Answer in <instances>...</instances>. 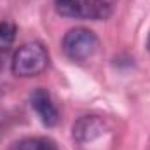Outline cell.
Segmentation results:
<instances>
[{
  "instance_id": "cell-8",
  "label": "cell",
  "mask_w": 150,
  "mask_h": 150,
  "mask_svg": "<svg viewBox=\"0 0 150 150\" xmlns=\"http://www.w3.org/2000/svg\"><path fill=\"white\" fill-rule=\"evenodd\" d=\"M147 49H149V52H150V33H149V38H147Z\"/></svg>"
},
{
  "instance_id": "cell-5",
  "label": "cell",
  "mask_w": 150,
  "mask_h": 150,
  "mask_svg": "<svg viewBox=\"0 0 150 150\" xmlns=\"http://www.w3.org/2000/svg\"><path fill=\"white\" fill-rule=\"evenodd\" d=\"M103 122L96 117H82L74 126V138L79 143H87L103 134Z\"/></svg>"
},
{
  "instance_id": "cell-4",
  "label": "cell",
  "mask_w": 150,
  "mask_h": 150,
  "mask_svg": "<svg viewBox=\"0 0 150 150\" xmlns=\"http://www.w3.org/2000/svg\"><path fill=\"white\" fill-rule=\"evenodd\" d=\"M30 103H32V108L35 110V113L38 115V119L42 120L44 126L52 127L59 122V112H58L51 94L45 89H42V87L35 89L30 94Z\"/></svg>"
},
{
  "instance_id": "cell-3",
  "label": "cell",
  "mask_w": 150,
  "mask_h": 150,
  "mask_svg": "<svg viewBox=\"0 0 150 150\" xmlns=\"http://www.w3.org/2000/svg\"><path fill=\"white\" fill-rule=\"evenodd\" d=\"M61 47L68 59H72L75 63H84V61H89L98 52L100 40L96 37V33L91 32L89 28L79 26L65 33Z\"/></svg>"
},
{
  "instance_id": "cell-7",
  "label": "cell",
  "mask_w": 150,
  "mask_h": 150,
  "mask_svg": "<svg viewBox=\"0 0 150 150\" xmlns=\"http://www.w3.org/2000/svg\"><path fill=\"white\" fill-rule=\"evenodd\" d=\"M16 38V25L12 21H0V44L9 45Z\"/></svg>"
},
{
  "instance_id": "cell-1",
  "label": "cell",
  "mask_w": 150,
  "mask_h": 150,
  "mask_svg": "<svg viewBox=\"0 0 150 150\" xmlns=\"http://www.w3.org/2000/svg\"><path fill=\"white\" fill-rule=\"evenodd\" d=\"M49 65V52L40 42H26L23 44L12 56L11 70L16 77H37Z\"/></svg>"
},
{
  "instance_id": "cell-9",
  "label": "cell",
  "mask_w": 150,
  "mask_h": 150,
  "mask_svg": "<svg viewBox=\"0 0 150 150\" xmlns=\"http://www.w3.org/2000/svg\"><path fill=\"white\" fill-rule=\"evenodd\" d=\"M0 65H2V54H0Z\"/></svg>"
},
{
  "instance_id": "cell-6",
  "label": "cell",
  "mask_w": 150,
  "mask_h": 150,
  "mask_svg": "<svg viewBox=\"0 0 150 150\" xmlns=\"http://www.w3.org/2000/svg\"><path fill=\"white\" fill-rule=\"evenodd\" d=\"M14 150H58V147L49 138H25L16 143Z\"/></svg>"
},
{
  "instance_id": "cell-2",
  "label": "cell",
  "mask_w": 150,
  "mask_h": 150,
  "mask_svg": "<svg viewBox=\"0 0 150 150\" xmlns=\"http://www.w3.org/2000/svg\"><path fill=\"white\" fill-rule=\"evenodd\" d=\"M117 0H54L58 14L75 18V19H91L103 21L112 16Z\"/></svg>"
}]
</instances>
